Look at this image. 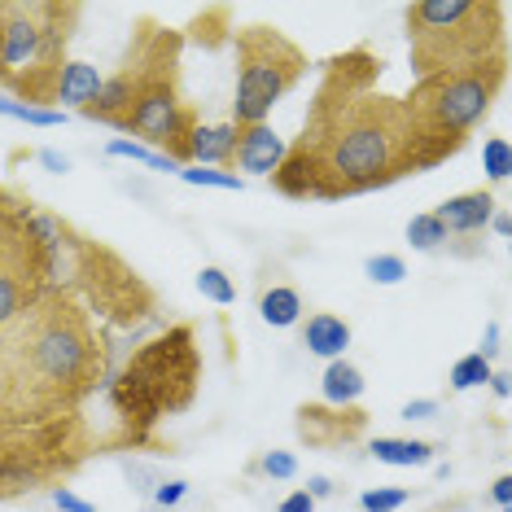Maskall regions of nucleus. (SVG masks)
Wrapping results in <instances>:
<instances>
[{
    "label": "nucleus",
    "instance_id": "4",
    "mask_svg": "<svg viewBox=\"0 0 512 512\" xmlns=\"http://www.w3.org/2000/svg\"><path fill=\"white\" fill-rule=\"evenodd\" d=\"M202 386V351H197L193 324H171L158 337L141 342L119 377L110 381V407H114V447L141 451L154 447V434L162 416L189 412Z\"/></svg>",
    "mask_w": 512,
    "mask_h": 512
},
{
    "label": "nucleus",
    "instance_id": "23",
    "mask_svg": "<svg viewBox=\"0 0 512 512\" xmlns=\"http://www.w3.org/2000/svg\"><path fill=\"white\" fill-rule=\"evenodd\" d=\"M407 241H412V250H438V246H447V228H442L438 224V219H434V211H429V215H412V224H407Z\"/></svg>",
    "mask_w": 512,
    "mask_h": 512
},
{
    "label": "nucleus",
    "instance_id": "24",
    "mask_svg": "<svg viewBox=\"0 0 512 512\" xmlns=\"http://www.w3.org/2000/svg\"><path fill=\"white\" fill-rule=\"evenodd\" d=\"M106 154H110V158L145 162V167H154V171H180L171 158H162V154H154V149H145V145H136V141H110V145H106Z\"/></svg>",
    "mask_w": 512,
    "mask_h": 512
},
{
    "label": "nucleus",
    "instance_id": "37",
    "mask_svg": "<svg viewBox=\"0 0 512 512\" xmlns=\"http://www.w3.org/2000/svg\"><path fill=\"white\" fill-rule=\"evenodd\" d=\"M491 495H495V504H499V508H508V504H512V477H499Z\"/></svg>",
    "mask_w": 512,
    "mask_h": 512
},
{
    "label": "nucleus",
    "instance_id": "27",
    "mask_svg": "<svg viewBox=\"0 0 512 512\" xmlns=\"http://www.w3.org/2000/svg\"><path fill=\"white\" fill-rule=\"evenodd\" d=\"M364 272H368L372 285H399L407 276V267H403L399 254H372V259L364 263Z\"/></svg>",
    "mask_w": 512,
    "mask_h": 512
},
{
    "label": "nucleus",
    "instance_id": "32",
    "mask_svg": "<svg viewBox=\"0 0 512 512\" xmlns=\"http://www.w3.org/2000/svg\"><path fill=\"white\" fill-rule=\"evenodd\" d=\"M53 504L62 508V512H97L88 499H79L75 491H66V486H57V491H53Z\"/></svg>",
    "mask_w": 512,
    "mask_h": 512
},
{
    "label": "nucleus",
    "instance_id": "14",
    "mask_svg": "<svg viewBox=\"0 0 512 512\" xmlns=\"http://www.w3.org/2000/svg\"><path fill=\"white\" fill-rule=\"evenodd\" d=\"M495 215V197L486 189H473V193H456L434 211V219L447 228V237H477Z\"/></svg>",
    "mask_w": 512,
    "mask_h": 512
},
{
    "label": "nucleus",
    "instance_id": "39",
    "mask_svg": "<svg viewBox=\"0 0 512 512\" xmlns=\"http://www.w3.org/2000/svg\"><path fill=\"white\" fill-rule=\"evenodd\" d=\"M491 390L495 399H508V372H491Z\"/></svg>",
    "mask_w": 512,
    "mask_h": 512
},
{
    "label": "nucleus",
    "instance_id": "12",
    "mask_svg": "<svg viewBox=\"0 0 512 512\" xmlns=\"http://www.w3.org/2000/svg\"><path fill=\"white\" fill-rule=\"evenodd\" d=\"M368 416L359 407H329V403H302L298 407V438L307 447H346L364 434Z\"/></svg>",
    "mask_w": 512,
    "mask_h": 512
},
{
    "label": "nucleus",
    "instance_id": "9",
    "mask_svg": "<svg viewBox=\"0 0 512 512\" xmlns=\"http://www.w3.org/2000/svg\"><path fill=\"white\" fill-rule=\"evenodd\" d=\"M101 442L84 416L49 425H0V499L66 482Z\"/></svg>",
    "mask_w": 512,
    "mask_h": 512
},
{
    "label": "nucleus",
    "instance_id": "1",
    "mask_svg": "<svg viewBox=\"0 0 512 512\" xmlns=\"http://www.w3.org/2000/svg\"><path fill=\"white\" fill-rule=\"evenodd\" d=\"M381 71L386 62L368 44L324 62L298 141L285 145L281 167L267 176L276 193L294 202H342L421 171L407 106L381 92Z\"/></svg>",
    "mask_w": 512,
    "mask_h": 512
},
{
    "label": "nucleus",
    "instance_id": "30",
    "mask_svg": "<svg viewBox=\"0 0 512 512\" xmlns=\"http://www.w3.org/2000/svg\"><path fill=\"white\" fill-rule=\"evenodd\" d=\"M486 176L495 184L508 180V141L504 136H491V141H486Z\"/></svg>",
    "mask_w": 512,
    "mask_h": 512
},
{
    "label": "nucleus",
    "instance_id": "28",
    "mask_svg": "<svg viewBox=\"0 0 512 512\" xmlns=\"http://www.w3.org/2000/svg\"><path fill=\"white\" fill-rule=\"evenodd\" d=\"M407 499H412V495H407L403 486H377V491L359 495V508H364V512H399Z\"/></svg>",
    "mask_w": 512,
    "mask_h": 512
},
{
    "label": "nucleus",
    "instance_id": "40",
    "mask_svg": "<svg viewBox=\"0 0 512 512\" xmlns=\"http://www.w3.org/2000/svg\"><path fill=\"white\" fill-rule=\"evenodd\" d=\"M491 228L499 232V237H508V215H504V211H499V215H491Z\"/></svg>",
    "mask_w": 512,
    "mask_h": 512
},
{
    "label": "nucleus",
    "instance_id": "7",
    "mask_svg": "<svg viewBox=\"0 0 512 512\" xmlns=\"http://www.w3.org/2000/svg\"><path fill=\"white\" fill-rule=\"evenodd\" d=\"M504 0H416L403 9L416 79L456 75L504 57Z\"/></svg>",
    "mask_w": 512,
    "mask_h": 512
},
{
    "label": "nucleus",
    "instance_id": "38",
    "mask_svg": "<svg viewBox=\"0 0 512 512\" xmlns=\"http://www.w3.org/2000/svg\"><path fill=\"white\" fill-rule=\"evenodd\" d=\"M482 359H491V355H499V324H491V333H486V346L477 351Z\"/></svg>",
    "mask_w": 512,
    "mask_h": 512
},
{
    "label": "nucleus",
    "instance_id": "26",
    "mask_svg": "<svg viewBox=\"0 0 512 512\" xmlns=\"http://www.w3.org/2000/svg\"><path fill=\"white\" fill-rule=\"evenodd\" d=\"M180 180L184 184H202V189H228V193L246 189V180H241L237 171H206V167H197V171H180Z\"/></svg>",
    "mask_w": 512,
    "mask_h": 512
},
{
    "label": "nucleus",
    "instance_id": "2",
    "mask_svg": "<svg viewBox=\"0 0 512 512\" xmlns=\"http://www.w3.org/2000/svg\"><path fill=\"white\" fill-rule=\"evenodd\" d=\"M110 372V337L97 316L49 285L0 320V425H49L84 416Z\"/></svg>",
    "mask_w": 512,
    "mask_h": 512
},
{
    "label": "nucleus",
    "instance_id": "21",
    "mask_svg": "<svg viewBox=\"0 0 512 512\" xmlns=\"http://www.w3.org/2000/svg\"><path fill=\"white\" fill-rule=\"evenodd\" d=\"M451 390L456 394H464V390H477V386H486V381H491V359H482V355H464V359H456V364H451Z\"/></svg>",
    "mask_w": 512,
    "mask_h": 512
},
{
    "label": "nucleus",
    "instance_id": "5",
    "mask_svg": "<svg viewBox=\"0 0 512 512\" xmlns=\"http://www.w3.org/2000/svg\"><path fill=\"white\" fill-rule=\"evenodd\" d=\"M31 228H36V237L44 241V250L53 259V285L75 294L92 316H106L119 329H132V324L154 316V289L114 250L75 232L66 219L49 211H31Z\"/></svg>",
    "mask_w": 512,
    "mask_h": 512
},
{
    "label": "nucleus",
    "instance_id": "22",
    "mask_svg": "<svg viewBox=\"0 0 512 512\" xmlns=\"http://www.w3.org/2000/svg\"><path fill=\"white\" fill-rule=\"evenodd\" d=\"M197 294L211 298L215 307H232V302H237V285H232V276L224 267H202V272H197Z\"/></svg>",
    "mask_w": 512,
    "mask_h": 512
},
{
    "label": "nucleus",
    "instance_id": "34",
    "mask_svg": "<svg viewBox=\"0 0 512 512\" xmlns=\"http://www.w3.org/2000/svg\"><path fill=\"white\" fill-rule=\"evenodd\" d=\"M434 412H438V403H434V399H416V403H407V407H403V421H429Z\"/></svg>",
    "mask_w": 512,
    "mask_h": 512
},
{
    "label": "nucleus",
    "instance_id": "25",
    "mask_svg": "<svg viewBox=\"0 0 512 512\" xmlns=\"http://www.w3.org/2000/svg\"><path fill=\"white\" fill-rule=\"evenodd\" d=\"M0 114H5V119H18V123H31V127H57V123H66L62 110H36V106H22V101H0Z\"/></svg>",
    "mask_w": 512,
    "mask_h": 512
},
{
    "label": "nucleus",
    "instance_id": "19",
    "mask_svg": "<svg viewBox=\"0 0 512 512\" xmlns=\"http://www.w3.org/2000/svg\"><path fill=\"white\" fill-rule=\"evenodd\" d=\"M259 316H263V324H272V329H289V324H298L302 320L298 289H289V285L263 289V294H259Z\"/></svg>",
    "mask_w": 512,
    "mask_h": 512
},
{
    "label": "nucleus",
    "instance_id": "36",
    "mask_svg": "<svg viewBox=\"0 0 512 512\" xmlns=\"http://www.w3.org/2000/svg\"><path fill=\"white\" fill-rule=\"evenodd\" d=\"M307 495H311V499H329V495H333V482H329V477H311V482H307Z\"/></svg>",
    "mask_w": 512,
    "mask_h": 512
},
{
    "label": "nucleus",
    "instance_id": "11",
    "mask_svg": "<svg viewBox=\"0 0 512 512\" xmlns=\"http://www.w3.org/2000/svg\"><path fill=\"white\" fill-rule=\"evenodd\" d=\"M36 206L0 189V320L22 311L53 285V259L31 228Z\"/></svg>",
    "mask_w": 512,
    "mask_h": 512
},
{
    "label": "nucleus",
    "instance_id": "35",
    "mask_svg": "<svg viewBox=\"0 0 512 512\" xmlns=\"http://www.w3.org/2000/svg\"><path fill=\"white\" fill-rule=\"evenodd\" d=\"M40 162H44L49 171H57V176H66V171H71V162H66L62 154H53V149H40Z\"/></svg>",
    "mask_w": 512,
    "mask_h": 512
},
{
    "label": "nucleus",
    "instance_id": "15",
    "mask_svg": "<svg viewBox=\"0 0 512 512\" xmlns=\"http://www.w3.org/2000/svg\"><path fill=\"white\" fill-rule=\"evenodd\" d=\"M302 346L320 359H346V346H351V324L333 311H316L302 324Z\"/></svg>",
    "mask_w": 512,
    "mask_h": 512
},
{
    "label": "nucleus",
    "instance_id": "13",
    "mask_svg": "<svg viewBox=\"0 0 512 512\" xmlns=\"http://www.w3.org/2000/svg\"><path fill=\"white\" fill-rule=\"evenodd\" d=\"M285 158V141L272 132L267 123L254 127H237V145H232V162L228 167H241L250 176H272Z\"/></svg>",
    "mask_w": 512,
    "mask_h": 512
},
{
    "label": "nucleus",
    "instance_id": "8",
    "mask_svg": "<svg viewBox=\"0 0 512 512\" xmlns=\"http://www.w3.org/2000/svg\"><path fill=\"white\" fill-rule=\"evenodd\" d=\"M504 84H508V57H495V62L477 66V71L416 79L412 92L403 97V106H407V119H412V132H416L421 171L456 158L460 149L469 145L477 123L495 110Z\"/></svg>",
    "mask_w": 512,
    "mask_h": 512
},
{
    "label": "nucleus",
    "instance_id": "33",
    "mask_svg": "<svg viewBox=\"0 0 512 512\" xmlns=\"http://www.w3.org/2000/svg\"><path fill=\"white\" fill-rule=\"evenodd\" d=\"M276 512H316V499H311L307 491H294V495L281 499V508H276Z\"/></svg>",
    "mask_w": 512,
    "mask_h": 512
},
{
    "label": "nucleus",
    "instance_id": "10",
    "mask_svg": "<svg viewBox=\"0 0 512 512\" xmlns=\"http://www.w3.org/2000/svg\"><path fill=\"white\" fill-rule=\"evenodd\" d=\"M237 49V97H232V127L267 123L272 106L307 75V53L276 27L232 31Z\"/></svg>",
    "mask_w": 512,
    "mask_h": 512
},
{
    "label": "nucleus",
    "instance_id": "29",
    "mask_svg": "<svg viewBox=\"0 0 512 512\" xmlns=\"http://www.w3.org/2000/svg\"><path fill=\"white\" fill-rule=\"evenodd\" d=\"M254 473H263V477H276V482H289V477L298 473V460L289 456V451H267V456L254 464Z\"/></svg>",
    "mask_w": 512,
    "mask_h": 512
},
{
    "label": "nucleus",
    "instance_id": "17",
    "mask_svg": "<svg viewBox=\"0 0 512 512\" xmlns=\"http://www.w3.org/2000/svg\"><path fill=\"white\" fill-rule=\"evenodd\" d=\"M320 390H324V403L329 407H355L359 394H364V372H359L351 359H329L320 377Z\"/></svg>",
    "mask_w": 512,
    "mask_h": 512
},
{
    "label": "nucleus",
    "instance_id": "3",
    "mask_svg": "<svg viewBox=\"0 0 512 512\" xmlns=\"http://www.w3.org/2000/svg\"><path fill=\"white\" fill-rule=\"evenodd\" d=\"M180 49V31L141 22L132 44H127L123 66L110 79H101V92L79 114L114 127V132L141 136L154 154L171 158L184 171L197 132V114L180 97Z\"/></svg>",
    "mask_w": 512,
    "mask_h": 512
},
{
    "label": "nucleus",
    "instance_id": "20",
    "mask_svg": "<svg viewBox=\"0 0 512 512\" xmlns=\"http://www.w3.org/2000/svg\"><path fill=\"white\" fill-rule=\"evenodd\" d=\"M101 92V75H97V66H88V62H71L62 71V88H57V101L62 106H75V110H84L92 97Z\"/></svg>",
    "mask_w": 512,
    "mask_h": 512
},
{
    "label": "nucleus",
    "instance_id": "6",
    "mask_svg": "<svg viewBox=\"0 0 512 512\" xmlns=\"http://www.w3.org/2000/svg\"><path fill=\"white\" fill-rule=\"evenodd\" d=\"M79 14L84 9L62 0H0V88L22 106L53 110Z\"/></svg>",
    "mask_w": 512,
    "mask_h": 512
},
{
    "label": "nucleus",
    "instance_id": "18",
    "mask_svg": "<svg viewBox=\"0 0 512 512\" xmlns=\"http://www.w3.org/2000/svg\"><path fill=\"white\" fill-rule=\"evenodd\" d=\"M372 456L381 464H394V469H421V464L434 460V442L421 438H377L372 442Z\"/></svg>",
    "mask_w": 512,
    "mask_h": 512
},
{
    "label": "nucleus",
    "instance_id": "16",
    "mask_svg": "<svg viewBox=\"0 0 512 512\" xmlns=\"http://www.w3.org/2000/svg\"><path fill=\"white\" fill-rule=\"evenodd\" d=\"M232 145H237V127H232V123H215V127L197 123L193 145H189V162H202L206 171H211V167H228V162H232Z\"/></svg>",
    "mask_w": 512,
    "mask_h": 512
},
{
    "label": "nucleus",
    "instance_id": "31",
    "mask_svg": "<svg viewBox=\"0 0 512 512\" xmlns=\"http://www.w3.org/2000/svg\"><path fill=\"white\" fill-rule=\"evenodd\" d=\"M184 495H189V482H180V477H176V482H158L154 504H158V508H176Z\"/></svg>",
    "mask_w": 512,
    "mask_h": 512
}]
</instances>
